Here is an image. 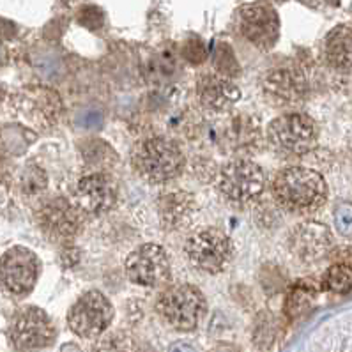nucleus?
Returning <instances> with one entry per match:
<instances>
[{"instance_id":"obj_1","label":"nucleus","mask_w":352,"mask_h":352,"mask_svg":"<svg viewBox=\"0 0 352 352\" xmlns=\"http://www.w3.org/2000/svg\"><path fill=\"white\" fill-rule=\"evenodd\" d=\"M131 165L149 184H168L184 172L186 157L181 145L166 135H147L133 145Z\"/></svg>"},{"instance_id":"obj_2","label":"nucleus","mask_w":352,"mask_h":352,"mask_svg":"<svg viewBox=\"0 0 352 352\" xmlns=\"http://www.w3.org/2000/svg\"><path fill=\"white\" fill-rule=\"evenodd\" d=\"M271 191L276 204L292 214H310L320 209L327 197L322 175L307 166H287L274 175Z\"/></svg>"},{"instance_id":"obj_3","label":"nucleus","mask_w":352,"mask_h":352,"mask_svg":"<svg viewBox=\"0 0 352 352\" xmlns=\"http://www.w3.org/2000/svg\"><path fill=\"white\" fill-rule=\"evenodd\" d=\"M267 188V174L258 163L237 157L225 163L218 174V191L225 202L245 208L257 202Z\"/></svg>"},{"instance_id":"obj_4","label":"nucleus","mask_w":352,"mask_h":352,"mask_svg":"<svg viewBox=\"0 0 352 352\" xmlns=\"http://www.w3.org/2000/svg\"><path fill=\"white\" fill-rule=\"evenodd\" d=\"M157 314L175 329L191 331L195 329L208 311V301L202 290L190 283H179L168 289L157 299Z\"/></svg>"},{"instance_id":"obj_5","label":"nucleus","mask_w":352,"mask_h":352,"mask_svg":"<svg viewBox=\"0 0 352 352\" xmlns=\"http://www.w3.org/2000/svg\"><path fill=\"white\" fill-rule=\"evenodd\" d=\"M183 252L195 270L218 274L232 261V241L220 228L204 227L186 237Z\"/></svg>"},{"instance_id":"obj_6","label":"nucleus","mask_w":352,"mask_h":352,"mask_svg":"<svg viewBox=\"0 0 352 352\" xmlns=\"http://www.w3.org/2000/svg\"><path fill=\"white\" fill-rule=\"evenodd\" d=\"M267 142L283 156H302L317 144V126L307 113H282L267 126Z\"/></svg>"},{"instance_id":"obj_7","label":"nucleus","mask_w":352,"mask_h":352,"mask_svg":"<svg viewBox=\"0 0 352 352\" xmlns=\"http://www.w3.org/2000/svg\"><path fill=\"white\" fill-rule=\"evenodd\" d=\"M9 342L18 352H41L55 342V324L38 307H25L14 314L9 324Z\"/></svg>"},{"instance_id":"obj_8","label":"nucleus","mask_w":352,"mask_h":352,"mask_svg":"<svg viewBox=\"0 0 352 352\" xmlns=\"http://www.w3.org/2000/svg\"><path fill=\"white\" fill-rule=\"evenodd\" d=\"M34 220L43 236L54 243H67L80 232L83 214L75 202L64 197H50L38 204Z\"/></svg>"},{"instance_id":"obj_9","label":"nucleus","mask_w":352,"mask_h":352,"mask_svg":"<svg viewBox=\"0 0 352 352\" xmlns=\"http://www.w3.org/2000/svg\"><path fill=\"white\" fill-rule=\"evenodd\" d=\"M112 320V302L100 290H89L82 294L67 311V324L71 331L85 340L103 335Z\"/></svg>"},{"instance_id":"obj_10","label":"nucleus","mask_w":352,"mask_h":352,"mask_svg":"<svg viewBox=\"0 0 352 352\" xmlns=\"http://www.w3.org/2000/svg\"><path fill=\"white\" fill-rule=\"evenodd\" d=\"M39 258L25 246H14L0 257V287L11 296H27L39 276Z\"/></svg>"},{"instance_id":"obj_11","label":"nucleus","mask_w":352,"mask_h":352,"mask_svg":"<svg viewBox=\"0 0 352 352\" xmlns=\"http://www.w3.org/2000/svg\"><path fill=\"white\" fill-rule=\"evenodd\" d=\"M170 258L163 246L147 243L133 250L124 262L126 276L140 287H160L170 278Z\"/></svg>"},{"instance_id":"obj_12","label":"nucleus","mask_w":352,"mask_h":352,"mask_svg":"<svg viewBox=\"0 0 352 352\" xmlns=\"http://www.w3.org/2000/svg\"><path fill=\"white\" fill-rule=\"evenodd\" d=\"M73 197V202L83 216L107 214L117 206L119 184L107 172H92L78 179Z\"/></svg>"},{"instance_id":"obj_13","label":"nucleus","mask_w":352,"mask_h":352,"mask_svg":"<svg viewBox=\"0 0 352 352\" xmlns=\"http://www.w3.org/2000/svg\"><path fill=\"white\" fill-rule=\"evenodd\" d=\"M16 110L27 120V124L38 129H50L63 117L64 103L54 89L29 85L18 92Z\"/></svg>"},{"instance_id":"obj_14","label":"nucleus","mask_w":352,"mask_h":352,"mask_svg":"<svg viewBox=\"0 0 352 352\" xmlns=\"http://www.w3.org/2000/svg\"><path fill=\"white\" fill-rule=\"evenodd\" d=\"M241 34L262 52L271 50L280 36V20L273 8L264 4H250L239 13Z\"/></svg>"},{"instance_id":"obj_15","label":"nucleus","mask_w":352,"mask_h":352,"mask_svg":"<svg viewBox=\"0 0 352 352\" xmlns=\"http://www.w3.org/2000/svg\"><path fill=\"white\" fill-rule=\"evenodd\" d=\"M262 91L271 103L292 107L307 96L308 85L301 71L294 67H278L264 76Z\"/></svg>"},{"instance_id":"obj_16","label":"nucleus","mask_w":352,"mask_h":352,"mask_svg":"<svg viewBox=\"0 0 352 352\" xmlns=\"http://www.w3.org/2000/svg\"><path fill=\"white\" fill-rule=\"evenodd\" d=\"M331 246V232L324 225L299 223L290 230L287 237V248L301 262L319 261Z\"/></svg>"},{"instance_id":"obj_17","label":"nucleus","mask_w":352,"mask_h":352,"mask_svg":"<svg viewBox=\"0 0 352 352\" xmlns=\"http://www.w3.org/2000/svg\"><path fill=\"white\" fill-rule=\"evenodd\" d=\"M241 91L236 83L220 73H206L197 82V100L206 110L223 112L239 101Z\"/></svg>"},{"instance_id":"obj_18","label":"nucleus","mask_w":352,"mask_h":352,"mask_svg":"<svg viewBox=\"0 0 352 352\" xmlns=\"http://www.w3.org/2000/svg\"><path fill=\"white\" fill-rule=\"evenodd\" d=\"M197 212L195 200L184 191H168L157 200V216L170 230L188 227Z\"/></svg>"},{"instance_id":"obj_19","label":"nucleus","mask_w":352,"mask_h":352,"mask_svg":"<svg viewBox=\"0 0 352 352\" xmlns=\"http://www.w3.org/2000/svg\"><path fill=\"white\" fill-rule=\"evenodd\" d=\"M327 64L338 71H352V29L340 25L327 34L324 43Z\"/></svg>"},{"instance_id":"obj_20","label":"nucleus","mask_w":352,"mask_h":352,"mask_svg":"<svg viewBox=\"0 0 352 352\" xmlns=\"http://www.w3.org/2000/svg\"><path fill=\"white\" fill-rule=\"evenodd\" d=\"M18 191L21 197L25 199H36L41 197L48 186V177L43 168L36 165H27L25 168L21 170L16 181Z\"/></svg>"},{"instance_id":"obj_21","label":"nucleus","mask_w":352,"mask_h":352,"mask_svg":"<svg viewBox=\"0 0 352 352\" xmlns=\"http://www.w3.org/2000/svg\"><path fill=\"white\" fill-rule=\"evenodd\" d=\"M324 289L336 292V294H345L352 289V265L347 262H338L333 264L326 271L322 278Z\"/></svg>"},{"instance_id":"obj_22","label":"nucleus","mask_w":352,"mask_h":352,"mask_svg":"<svg viewBox=\"0 0 352 352\" xmlns=\"http://www.w3.org/2000/svg\"><path fill=\"white\" fill-rule=\"evenodd\" d=\"M315 298V289L308 282L298 283L294 289L290 290L289 299H287V311L290 317H298L305 314L310 308L311 301Z\"/></svg>"},{"instance_id":"obj_23","label":"nucleus","mask_w":352,"mask_h":352,"mask_svg":"<svg viewBox=\"0 0 352 352\" xmlns=\"http://www.w3.org/2000/svg\"><path fill=\"white\" fill-rule=\"evenodd\" d=\"M92 352H137L133 340L122 333H113L101 338Z\"/></svg>"},{"instance_id":"obj_24","label":"nucleus","mask_w":352,"mask_h":352,"mask_svg":"<svg viewBox=\"0 0 352 352\" xmlns=\"http://www.w3.org/2000/svg\"><path fill=\"white\" fill-rule=\"evenodd\" d=\"M335 221L340 232L347 237H352V206H349V204L340 206V208L336 209Z\"/></svg>"},{"instance_id":"obj_25","label":"nucleus","mask_w":352,"mask_h":352,"mask_svg":"<svg viewBox=\"0 0 352 352\" xmlns=\"http://www.w3.org/2000/svg\"><path fill=\"white\" fill-rule=\"evenodd\" d=\"M170 352H195V351H193V347L188 344H175L170 347Z\"/></svg>"},{"instance_id":"obj_26","label":"nucleus","mask_w":352,"mask_h":352,"mask_svg":"<svg viewBox=\"0 0 352 352\" xmlns=\"http://www.w3.org/2000/svg\"><path fill=\"white\" fill-rule=\"evenodd\" d=\"M58 352H82V349L75 344H66Z\"/></svg>"}]
</instances>
